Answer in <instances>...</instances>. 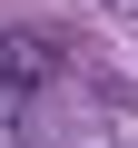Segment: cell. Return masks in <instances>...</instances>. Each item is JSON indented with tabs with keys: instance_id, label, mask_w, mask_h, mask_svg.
<instances>
[{
	"instance_id": "6da1fadb",
	"label": "cell",
	"mask_w": 138,
	"mask_h": 148,
	"mask_svg": "<svg viewBox=\"0 0 138 148\" xmlns=\"http://www.w3.org/2000/svg\"><path fill=\"white\" fill-rule=\"evenodd\" d=\"M49 79H69V49L49 30H0V99H30Z\"/></svg>"
},
{
	"instance_id": "7a4b0ae2",
	"label": "cell",
	"mask_w": 138,
	"mask_h": 148,
	"mask_svg": "<svg viewBox=\"0 0 138 148\" xmlns=\"http://www.w3.org/2000/svg\"><path fill=\"white\" fill-rule=\"evenodd\" d=\"M99 10H118V20H138V0H99Z\"/></svg>"
}]
</instances>
